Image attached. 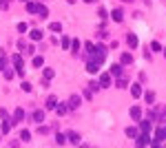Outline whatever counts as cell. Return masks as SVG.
Segmentation results:
<instances>
[{"label":"cell","mask_w":166,"mask_h":148,"mask_svg":"<svg viewBox=\"0 0 166 148\" xmlns=\"http://www.w3.org/2000/svg\"><path fill=\"white\" fill-rule=\"evenodd\" d=\"M0 69H7V55L0 53Z\"/></svg>","instance_id":"obj_29"},{"label":"cell","mask_w":166,"mask_h":148,"mask_svg":"<svg viewBox=\"0 0 166 148\" xmlns=\"http://www.w3.org/2000/svg\"><path fill=\"white\" fill-rule=\"evenodd\" d=\"M5 78H7V80H11V78H13V71H11V69H7V71H5Z\"/></svg>","instance_id":"obj_36"},{"label":"cell","mask_w":166,"mask_h":148,"mask_svg":"<svg viewBox=\"0 0 166 148\" xmlns=\"http://www.w3.org/2000/svg\"><path fill=\"white\" fill-rule=\"evenodd\" d=\"M86 71H89V73H98V71H100V64L93 62V60H86Z\"/></svg>","instance_id":"obj_6"},{"label":"cell","mask_w":166,"mask_h":148,"mask_svg":"<svg viewBox=\"0 0 166 148\" xmlns=\"http://www.w3.org/2000/svg\"><path fill=\"white\" fill-rule=\"evenodd\" d=\"M111 73L120 78V75H122V66H120V64H113V66H111Z\"/></svg>","instance_id":"obj_20"},{"label":"cell","mask_w":166,"mask_h":148,"mask_svg":"<svg viewBox=\"0 0 166 148\" xmlns=\"http://www.w3.org/2000/svg\"><path fill=\"white\" fill-rule=\"evenodd\" d=\"M36 9H38V2H27V11L29 13H36Z\"/></svg>","instance_id":"obj_26"},{"label":"cell","mask_w":166,"mask_h":148,"mask_svg":"<svg viewBox=\"0 0 166 148\" xmlns=\"http://www.w3.org/2000/svg\"><path fill=\"white\" fill-rule=\"evenodd\" d=\"M144 102H146V104H155V93H151V91H149V93L144 95Z\"/></svg>","instance_id":"obj_19"},{"label":"cell","mask_w":166,"mask_h":148,"mask_svg":"<svg viewBox=\"0 0 166 148\" xmlns=\"http://www.w3.org/2000/svg\"><path fill=\"white\" fill-rule=\"evenodd\" d=\"M164 139H166V128H157V131H155V139H153L151 144H153V146H159Z\"/></svg>","instance_id":"obj_2"},{"label":"cell","mask_w":166,"mask_h":148,"mask_svg":"<svg viewBox=\"0 0 166 148\" xmlns=\"http://www.w3.org/2000/svg\"><path fill=\"white\" fill-rule=\"evenodd\" d=\"M22 91L29 93V91H31V84H29V82H22Z\"/></svg>","instance_id":"obj_37"},{"label":"cell","mask_w":166,"mask_h":148,"mask_svg":"<svg viewBox=\"0 0 166 148\" xmlns=\"http://www.w3.org/2000/svg\"><path fill=\"white\" fill-rule=\"evenodd\" d=\"M42 75H44V82H49V80L56 75V71H53V69H44V73H42Z\"/></svg>","instance_id":"obj_17"},{"label":"cell","mask_w":166,"mask_h":148,"mask_svg":"<svg viewBox=\"0 0 166 148\" xmlns=\"http://www.w3.org/2000/svg\"><path fill=\"white\" fill-rule=\"evenodd\" d=\"M29 38L38 42V40H42V31H40V29H31V33H29Z\"/></svg>","instance_id":"obj_13"},{"label":"cell","mask_w":166,"mask_h":148,"mask_svg":"<svg viewBox=\"0 0 166 148\" xmlns=\"http://www.w3.org/2000/svg\"><path fill=\"white\" fill-rule=\"evenodd\" d=\"M124 2H133V0H124Z\"/></svg>","instance_id":"obj_41"},{"label":"cell","mask_w":166,"mask_h":148,"mask_svg":"<svg viewBox=\"0 0 166 148\" xmlns=\"http://www.w3.org/2000/svg\"><path fill=\"white\" fill-rule=\"evenodd\" d=\"M80 100H82L80 95H71V97H69V102H66V106H69L71 111H76V108L80 106Z\"/></svg>","instance_id":"obj_3"},{"label":"cell","mask_w":166,"mask_h":148,"mask_svg":"<svg viewBox=\"0 0 166 148\" xmlns=\"http://www.w3.org/2000/svg\"><path fill=\"white\" fill-rule=\"evenodd\" d=\"M71 46V40L69 38H62V49H69Z\"/></svg>","instance_id":"obj_34"},{"label":"cell","mask_w":166,"mask_h":148,"mask_svg":"<svg viewBox=\"0 0 166 148\" xmlns=\"http://www.w3.org/2000/svg\"><path fill=\"white\" fill-rule=\"evenodd\" d=\"M66 141H71V144H80V135L73 133V131H69V133H66Z\"/></svg>","instance_id":"obj_9"},{"label":"cell","mask_w":166,"mask_h":148,"mask_svg":"<svg viewBox=\"0 0 166 148\" xmlns=\"http://www.w3.org/2000/svg\"><path fill=\"white\" fill-rule=\"evenodd\" d=\"M56 106H58V97L51 95L49 100H46V111H56Z\"/></svg>","instance_id":"obj_8"},{"label":"cell","mask_w":166,"mask_h":148,"mask_svg":"<svg viewBox=\"0 0 166 148\" xmlns=\"http://www.w3.org/2000/svg\"><path fill=\"white\" fill-rule=\"evenodd\" d=\"M36 13H38L40 18H46V16H49V9H46L44 5H40V2H38V9H36Z\"/></svg>","instance_id":"obj_11"},{"label":"cell","mask_w":166,"mask_h":148,"mask_svg":"<svg viewBox=\"0 0 166 148\" xmlns=\"http://www.w3.org/2000/svg\"><path fill=\"white\" fill-rule=\"evenodd\" d=\"M126 44H129L131 49H135V46L139 44V40H137V36H135V33H129V36H126Z\"/></svg>","instance_id":"obj_4"},{"label":"cell","mask_w":166,"mask_h":148,"mask_svg":"<svg viewBox=\"0 0 166 148\" xmlns=\"http://www.w3.org/2000/svg\"><path fill=\"white\" fill-rule=\"evenodd\" d=\"M100 86L102 88L111 86V75H109V73H102V75H100Z\"/></svg>","instance_id":"obj_7"},{"label":"cell","mask_w":166,"mask_h":148,"mask_svg":"<svg viewBox=\"0 0 166 148\" xmlns=\"http://www.w3.org/2000/svg\"><path fill=\"white\" fill-rule=\"evenodd\" d=\"M151 49H153V51H162V46H159V42H153V44H151Z\"/></svg>","instance_id":"obj_35"},{"label":"cell","mask_w":166,"mask_h":148,"mask_svg":"<svg viewBox=\"0 0 166 148\" xmlns=\"http://www.w3.org/2000/svg\"><path fill=\"white\" fill-rule=\"evenodd\" d=\"M149 128H151V122H139V131L142 133H149Z\"/></svg>","instance_id":"obj_21"},{"label":"cell","mask_w":166,"mask_h":148,"mask_svg":"<svg viewBox=\"0 0 166 148\" xmlns=\"http://www.w3.org/2000/svg\"><path fill=\"white\" fill-rule=\"evenodd\" d=\"M98 88H100L98 82H91V84H89V91H91V93H93V91H98Z\"/></svg>","instance_id":"obj_33"},{"label":"cell","mask_w":166,"mask_h":148,"mask_svg":"<svg viewBox=\"0 0 166 148\" xmlns=\"http://www.w3.org/2000/svg\"><path fill=\"white\" fill-rule=\"evenodd\" d=\"M11 124H13V122H9V119L2 122V133H9V131H11Z\"/></svg>","instance_id":"obj_27"},{"label":"cell","mask_w":166,"mask_h":148,"mask_svg":"<svg viewBox=\"0 0 166 148\" xmlns=\"http://www.w3.org/2000/svg\"><path fill=\"white\" fill-rule=\"evenodd\" d=\"M104 58H106V49L100 44V46H95L93 51L89 53V60H93V62H98V64H102L104 62Z\"/></svg>","instance_id":"obj_1"},{"label":"cell","mask_w":166,"mask_h":148,"mask_svg":"<svg viewBox=\"0 0 166 148\" xmlns=\"http://www.w3.org/2000/svg\"><path fill=\"white\" fill-rule=\"evenodd\" d=\"M13 66H16V71L22 69V58H20V55H13Z\"/></svg>","instance_id":"obj_22"},{"label":"cell","mask_w":166,"mask_h":148,"mask_svg":"<svg viewBox=\"0 0 166 148\" xmlns=\"http://www.w3.org/2000/svg\"><path fill=\"white\" fill-rule=\"evenodd\" d=\"M84 49H86V51H89V53H91V51H93V49H95V46H93V44H91V42H86V44H84Z\"/></svg>","instance_id":"obj_39"},{"label":"cell","mask_w":166,"mask_h":148,"mask_svg":"<svg viewBox=\"0 0 166 148\" xmlns=\"http://www.w3.org/2000/svg\"><path fill=\"white\" fill-rule=\"evenodd\" d=\"M111 16H113V20H115V22H122V20H124V11H122V9H113V13H111Z\"/></svg>","instance_id":"obj_10"},{"label":"cell","mask_w":166,"mask_h":148,"mask_svg":"<svg viewBox=\"0 0 166 148\" xmlns=\"http://www.w3.org/2000/svg\"><path fill=\"white\" fill-rule=\"evenodd\" d=\"M131 117H133V119H142V108H139V106H133V108H131Z\"/></svg>","instance_id":"obj_14"},{"label":"cell","mask_w":166,"mask_h":148,"mask_svg":"<svg viewBox=\"0 0 166 148\" xmlns=\"http://www.w3.org/2000/svg\"><path fill=\"white\" fill-rule=\"evenodd\" d=\"M84 2H93V0H84Z\"/></svg>","instance_id":"obj_42"},{"label":"cell","mask_w":166,"mask_h":148,"mask_svg":"<svg viewBox=\"0 0 166 148\" xmlns=\"http://www.w3.org/2000/svg\"><path fill=\"white\" fill-rule=\"evenodd\" d=\"M42 64H44V60H42L40 55H36V58H33V66H42Z\"/></svg>","instance_id":"obj_30"},{"label":"cell","mask_w":166,"mask_h":148,"mask_svg":"<svg viewBox=\"0 0 166 148\" xmlns=\"http://www.w3.org/2000/svg\"><path fill=\"white\" fill-rule=\"evenodd\" d=\"M49 29L58 33V31H62V24H60V22H51V24H49Z\"/></svg>","instance_id":"obj_24"},{"label":"cell","mask_w":166,"mask_h":148,"mask_svg":"<svg viewBox=\"0 0 166 148\" xmlns=\"http://www.w3.org/2000/svg\"><path fill=\"white\" fill-rule=\"evenodd\" d=\"M33 122H36V124H40V122H44V111H33Z\"/></svg>","instance_id":"obj_12"},{"label":"cell","mask_w":166,"mask_h":148,"mask_svg":"<svg viewBox=\"0 0 166 148\" xmlns=\"http://www.w3.org/2000/svg\"><path fill=\"white\" fill-rule=\"evenodd\" d=\"M71 46H73V51H78V49H80V42H78V40H73V42H71Z\"/></svg>","instance_id":"obj_38"},{"label":"cell","mask_w":166,"mask_h":148,"mask_svg":"<svg viewBox=\"0 0 166 148\" xmlns=\"http://www.w3.org/2000/svg\"><path fill=\"white\" fill-rule=\"evenodd\" d=\"M56 141H58L60 146H64V144H66V135H62V133H58V135H56Z\"/></svg>","instance_id":"obj_23"},{"label":"cell","mask_w":166,"mask_h":148,"mask_svg":"<svg viewBox=\"0 0 166 148\" xmlns=\"http://www.w3.org/2000/svg\"><path fill=\"white\" fill-rule=\"evenodd\" d=\"M135 144H137V146H146V144H151V141H149V135H146V133H139L137 139H135Z\"/></svg>","instance_id":"obj_5"},{"label":"cell","mask_w":166,"mask_h":148,"mask_svg":"<svg viewBox=\"0 0 166 148\" xmlns=\"http://www.w3.org/2000/svg\"><path fill=\"white\" fill-rule=\"evenodd\" d=\"M126 135H129V137H137V131H135L133 126H129V128H126Z\"/></svg>","instance_id":"obj_31"},{"label":"cell","mask_w":166,"mask_h":148,"mask_svg":"<svg viewBox=\"0 0 166 148\" xmlns=\"http://www.w3.org/2000/svg\"><path fill=\"white\" fill-rule=\"evenodd\" d=\"M22 117H25V111H22V108H16V113H13V124H18Z\"/></svg>","instance_id":"obj_15"},{"label":"cell","mask_w":166,"mask_h":148,"mask_svg":"<svg viewBox=\"0 0 166 148\" xmlns=\"http://www.w3.org/2000/svg\"><path fill=\"white\" fill-rule=\"evenodd\" d=\"M131 95H133V97H139V95H142V86H139V84H133V86H131Z\"/></svg>","instance_id":"obj_16"},{"label":"cell","mask_w":166,"mask_h":148,"mask_svg":"<svg viewBox=\"0 0 166 148\" xmlns=\"http://www.w3.org/2000/svg\"><path fill=\"white\" fill-rule=\"evenodd\" d=\"M20 139H22V141H31V133H29V131H22V133H20Z\"/></svg>","instance_id":"obj_25"},{"label":"cell","mask_w":166,"mask_h":148,"mask_svg":"<svg viewBox=\"0 0 166 148\" xmlns=\"http://www.w3.org/2000/svg\"><path fill=\"white\" fill-rule=\"evenodd\" d=\"M117 86H120V88H124V86H129V82H126V78H120V80H117Z\"/></svg>","instance_id":"obj_32"},{"label":"cell","mask_w":166,"mask_h":148,"mask_svg":"<svg viewBox=\"0 0 166 148\" xmlns=\"http://www.w3.org/2000/svg\"><path fill=\"white\" fill-rule=\"evenodd\" d=\"M20 2H29V0H20Z\"/></svg>","instance_id":"obj_40"},{"label":"cell","mask_w":166,"mask_h":148,"mask_svg":"<svg viewBox=\"0 0 166 148\" xmlns=\"http://www.w3.org/2000/svg\"><path fill=\"white\" fill-rule=\"evenodd\" d=\"M56 111H58V113H60V115H64V113H66V111H69V106H62V104H60V102H58V106H56Z\"/></svg>","instance_id":"obj_28"},{"label":"cell","mask_w":166,"mask_h":148,"mask_svg":"<svg viewBox=\"0 0 166 148\" xmlns=\"http://www.w3.org/2000/svg\"><path fill=\"white\" fill-rule=\"evenodd\" d=\"M120 62H122V64H131V62H133V55H131V53H122Z\"/></svg>","instance_id":"obj_18"},{"label":"cell","mask_w":166,"mask_h":148,"mask_svg":"<svg viewBox=\"0 0 166 148\" xmlns=\"http://www.w3.org/2000/svg\"><path fill=\"white\" fill-rule=\"evenodd\" d=\"M164 55H166V49H164Z\"/></svg>","instance_id":"obj_43"}]
</instances>
